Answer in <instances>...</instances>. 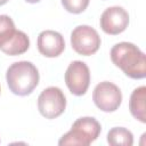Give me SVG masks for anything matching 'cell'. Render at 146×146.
<instances>
[{"label": "cell", "mask_w": 146, "mask_h": 146, "mask_svg": "<svg viewBox=\"0 0 146 146\" xmlns=\"http://www.w3.org/2000/svg\"><path fill=\"white\" fill-rule=\"evenodd\" d=\"M38 50L41 55L48 58L58 57L65 49V41L63 35L52 30L42 31L36 41Z\"/></svg>", "instance_id": "cell-9"}, {"label": "cell", "mask_w": 146, "mask_h": 146, "mask_svg": "<svg viewBox=\"0 0 146 146\" xmlns=\"http://www.w3.org/2000/svg\"><path fill=\"white\" fill-rule=\"evenodd\" d=\"M29 48H30V39L27 34L24 33L23 31L17 30L15 36L7 44H5L0 50L5 52L6 55L17 56V55H22L26 52Z\"/></svg>", "instance_id": "cell-11"}, {"label": "cell", "mask_w": 146, "mask_h": 146, "mask_svg": "<svg viewBox=\"0 0 146 146\" xmlns=\"http://www.w3.org/2000/svg\"><path fill=\"white\" fill-rule=\"evenodd\" d=\"M8 1H9V0H0V6H3V5H6Z\"/></svg>", "instance_id": "cell-16"}, {"label": "cell", "mask_w": 146, "mask_h": 146, "mask_svg": "<svg viewBox=\"0 0 146 146\" xmlns=\"http://www.w3.org/2000/svg\"><path fill=\"white\" fill-rule=\"evenodd\" d=\"M26 2H29V3H36V2H39V1H41V0H25Z\"/></svg>", "instance_id": "cell-15"}, {"label": "cell", "mask_w": 146, "mask_h": 146, "mask_svg": "<svg viewBox=\"0 0 146 146\" xmlns=\"http://www.w3.org/2000/svg\"><path fill=\"white\" fill-rule=\"evenodd\" d=\"M100 42L98 32L89 25H79L71 33V46L75 52L82 56H90L97 52Z\"/></svg>", "instance_id": "cell-5"}, {"label": "cell", "mask_w": 146, "mask_h": 146, "mask_svg": "<svg viewBox=\"0 0 146 146\" xmlns=\"http://www.w3.org/2000/svg\"><path fill=\"white\" fill-rule=\"evenodd\" d=\"M66 108V97L58 87H48L38 97V110L40 114L49 120L60 116Z\"/></svg>", "instance_id": "cell-4"}, {"label": "cell", "mask_w": 146, "mask_h": 146, "mask_svg": "<svg viewBox=\"0 0 146 146\" xmlns=\"http://www.w3.org/2000/svg\"><path fill=\"white\" fill-rule=\"evenodd\" d=\"M111 59L115 66L131 79H144L146 76V56L131 42H119L111 49Z\"/></svg>", "instance_id": "cell-1"}, {"label": "cell", "mask_w": 146, "mask_h": 146, "mask_svg": "<svg viewBox=\"0 0 146 146\" xmlns=\"http://www.w3.org/2000/svg\"><path fill=\"white\" fill-rule=\"evenodd\" d=\"M107 143L112 146H131L133 144V135L123 127H115L107 132Z\"/></svg>", "instance_id": "cell-12"}, {"label": "cell", "mask_w": 146, "mask_h": 146, "mask_svg": "<svg viewBox=\"0 0 146 146\" xmlns=\"http://www.w3.org/2000/svg\"><path fill=\"white\" fill-rule=\"evenodd\" d=\"M100 131L102 127L95 117H80L72 124L71 130L62 136L58 141V145L88 146L98 138Z\"/></svg>", "instance_id": "cell-3"}, {"label": "cell", "mask_w": 146, "mask_h": 146, "mask_svg": "<svg viewBox=\"0 0 146 146\" xmlns=\"http://www.w3.org/2000/svg\"><path fill=\"white\" fill-rule=\"evenodd\" d=\"M100 29L111 35H116L125 31L129 25V14L120 6L106 8L100 15Z\"/></svg>", "instance_id": "cell-8"}, {"label": "cell", "mask_w": 146, "mask_h": 146, "mask_svg": "<svg viewBox=\"0 0 146 146\" xmlns=\"http://www.w3.org/2000/svg\"><path fill=\"white\" fill-rule=\"evenodd\" d=\"M64 9L72 14H80L89 6V0H60Z\"/></svg>", "instance_id": "cell-14"}, {"label": "cell", "mask_w": 146, "mask_h": 146, "mask_svg": "<svg viewBox=\"0 0 146 146\" xmlns=\"http://www.w3.org/2000/svg\"><path fill=\"white\" fill-rule=\"evenodd\" d=\"M0 91H1V87H0Z\"/></svg>", "instance_id": "cell-17"}, {"label": "cell", "mask_w": 146, "mask_h": 146, "mask_svg": "<svg viewBox=\"0 0 146 146\" xmlns=\"http://www.w3.org/2000/svg\"><path fill=\"white\" fill-rule=\"evenodd\" d=\"M64 78L71 94L75 96H82L87 92L90 84V71L84 62H72L67 66Z\"/></svg>", "instance_id": "cell-7"}, {"label": "cell", "mask_w": 146, "mask_h": 146, "mask_svg": "<svg viewBox=\"0 0 146 146\" xmlns=\"http://www.w3.org/2000/svg\"><path fill=\"white\" fill-rule=\"evenodd\" d=\"M9 90L17 96L30 95L39 84L40 75L35 65L27 60L13 63L6 73Z\"/></svg>", "instance_id": "cell-2"}, {"label": "cell", "mask_w": 146, "mask_h": 146, "mask_svg": "<svg viewBox=\"0 0 146 146\" xmlns=\"http://www.w3.org/2000/svg\"><path fill=\"white\" fill-rule=\"evenodd\" d=\"M145 99H146V87L140 86L132 91L129 100V110L131 115L141 123H146Z\"/></svg>", "instance_id": "cell-10"}, {"label": "cell", "mask_w": 146, "mask_h": 146, "mask_svg": "<svg viewBox=\"0 0 146 146\" xmlns=\"http://www.w3.org/2000/svg\"><path fill=\"white\" fill-rule=\"evenodd\" d=\"M14 21L8 15H0V49L7 44L16 34Z\"/></svg>", "instance_id": "cell-13"}, {"label": "cell", "mask_w": 146, "mask_h": 146, "mask_svg": "<svg viewBox=\"0 0 146 146\" xmlns=\"http://www.w3.org/2000/svg\"><path fill=\"white\" fill-rule=\"evenodd\" d=\"M95 105L103 112H115L122 103V92L120 88L110 81L98 83L92 91Z\"/></svg>", "instance_id": "cell-6"}]
</instances>
